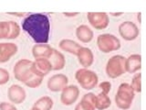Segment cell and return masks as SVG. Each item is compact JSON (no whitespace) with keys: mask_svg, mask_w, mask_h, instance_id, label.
<instances>
[{"mask_svg":"<svg viewBox=\"0 0 146 110\" xmlns=\"http://www.w3.org/2000/svg\"><path fill=\"white\" fill-rule=\"evenodd\" d=\"M22 30L29 34L36 44H47L49 40L50 22L47 15L31 14L22 23Z\"/></svg>","mask_w":146,"mask_h":110,"instance_id":"1","label":"cell"},{"mask_svg":"<svg viewBox=\"0 0 146 110\" xmlns=\"http://www.w3.org/2000/svg\"><path fill=\"white\" fill-rule=\"evenodd\" d=\"M134 96L135 92L132 90L131 85L127 82H123L119 86L117 94L115 95L116 105L122 110L129 109L131 107Z\"/></svg>","mask_w":146,"mask_h":110,"instance_id":"2","label":"cell"},{"mask_svg":"<svg viewBox=\"0 0 146 110\" xmlns=\"http://www.w3.org/2000/svg\"><path fill=\"white\" fill-rule=\"evenodd\" d=\"M75 78L81 88L84 90H91L98 85L99 77L97 73L87 68H81L75 73Z\"/></svg>","mask_w":146,"mask_h":110,"instance_id":"3","label":"cell"},{"mask_svg":"<svg viewBox=\"0 0 146 110\" xmlns=\"http://www.w3.org/2000/svg\"><path fill=\"white\" fill-rule=\"evenodd\" d=\"M125 61L126 58L121 55H114L110 59L106 64V73L108 77L115 79L125 73Z\"/></svg>","mask_w":146,"mask_h":110,"instance_id":"4","label":"cell"},{"mask_svg":"<svg viewBox=\"0 0 146 110\" xmlns=\"http://www.w3.org/2000/svg\"><path fill=\"white\" fill-rule=\"evenodd\" d=\"M97 45L100 52L103 53H110L121 48V41L116 36L106 33L98 36Z\"/></svg>","mask_w":146,"mask_h":110,"instance_id":"5","label":"cell"},{"mask_svg":"<svg viewBox=\"0 0 146 110\" xmlns=\"http://www.w3.org/2000/svg\"><path fill=\"white\" fill-rule=\"evenodd\" d=\"M32 62H33L30 61V60L22 59L15 64L13 69V72L14 76H15L17 81L25 84L29 78L34 75L31 70Z\"/></svg>","mask_w":146,"mask_h":110,"instance_id":"6","label":"cell"},{"mask_svg":"<svg viewBox=\"0 0 146 110\" xmlns=\"http://www.w3.org/2000/svg\"><path fill=\"white\" fill-rule=\"evenodd\" d=\"M87 17L90 24L98 30H105L110 24L109 16L105 12H89Z\"/></svg>","mask_w":146,"mask_h":110,"instance_id":"7","label":"cell"},{"mask_svg":"<svg viewBox=\"0 0 146 110\" xmlns=\"http://www.w3.org/2000/svg\"><path fill=\"white\" fill-rule=\"evenodd\" d=\"M119 33L123 40L131 41L137 39L140 31L135 23L131 21H124L119 26Z\"/></svg>","mask_w":146,"mask_h":110,"instance_id":"8","label":"cell"},{"mask_svg":"<svg viewBox=\"0 0 146 110\" xmlns=\"http://www.w3.org/2000/svg\"><path fill=\"white\" fill-rule=\"evenodd\" d=\"M79 95L80 89L77 85H67L62 90V93L60 95V102L64 105H71L78 100Z\"/></svg>","mask_w":146,"mask_h":110,"instance_id":"9","label":"cell"},{"mask_svg":"<svg viewBox=\"0 0 146 110\" xmlns=\"http://www.w3.org/2000/svg\"><path fill=\"white\" fill-rule=\"evenodd\" d=\"M31 70H32V72H33V74L43 78L46 75H48V73L52 71V68L48 59L38 58V59H36L35 61L32 62Z\"/></svg>","mask_w":146,"mask_h":110,"instance_id":"10","label":"cell"},{"mask_svg":"<svg viewBox=\"0 0 146 110\" xmlns=\"http://www.w3.org/2000/svg\"><path fill=\"white\" fill-rule=\"evenodd\" d=\"M68 78L62 73H58L51 76L48 81V88L51 92L62 91L68 85Z\"/></svg>","mask_w":146,"mask_h":110,"instance_id":"11","label":"cell"},{"mask_svg":"<svg viewBox=\"0 0 146 110\" xmlns=\"http://www.w3.org/2000/svg\"><path fill=\"white\" fill-rule=\"evenodd\" d=\"M7 95H8V99L12 103L19 105L25 101L27 94L25 89L22 86L18 85H12L8 88Z\"/></svg>","mask_w":146,"mask_h":110,"instance_id":"12","label":"cell"},{"mask_svg":"<svg viewBox=\"0 0 146 110\" xmlns=\"http://www.w3.org/2000/svg\"><path fill=\"white\" fill-rule=\"evenodd\" d=\"M17 52V46L15 43H0V63L9 61Z\"/></svg>","mask_w":146,"mask_h":110,"instance_id":"13","label":"cell"},{"mask_svg":"<svg viewBox=\"0 0 146 110\" xmlns=\"http://www.w3.org/2000/svg\"><path fill=\"white\" fill-rule=\"evenodd\" d=\"M77 57L80 65L87 69L92 65L94 62V55L92 50L87 47H81L78 52Z\"/></svg>","mask_w":146,"mask_h":110,"instance_id":"14","label":"cell"},{"mask_svg":"<svg viewBox=\"0 0 146 110\" xmlns=\"http://www.w3.org/2000/svg\"><path fill=\"white\" fill-rule=\"evenodd\" d=\"M48 60L50 63V65H51L53 71L62 70V69L65 67V64H66L65 57H64V55L60 52H58V50L55 49H53L52 54L50 55V57Z\"/></svg>","mask_w":146,"mask_h":110,"instance_id":"15","label":"cell"},{"mask_svg":"<svg viewBox=\"0 0 146 110\" xmlns=\"http://www.w3.org/2000/svg\"><path fill=\"white\" fill-rule=\"evenodd\" d=\"M141 68V56L140 54H131L126 58L125 69L129 73H135Z\"/></svg>","mask_w":146,"mask_h":110,"instance_id":"16","label":"cell"},{"mask_svg":"<svg viewBox=\"0 0 146 110\" xmlns=\"http://www.w3.org/2000/svg\"><path fill=\"white\" fill-rule=\"evenodd\" d=\"M53 48H51L48 44H36L32 48V54L35 59L44 58L48 59L52 54Z\"/></svg>","mask_w":146,"mask_h":110,"instance_id":"17","label":"cell"},{"mask_svg":"<svg viewBox=\"0 0 146 110\" xmlns=\"http://www.w3.org/2000/svg\"><path fill=\"white\" fill-rule=\"evenodd\" d=\"M94 33L87 25H80L76 30V37L83 43H89L93 39Z\"/></svg>","mask_w":146,"mask_h":110,"instance_id":"18","label":"cell"},{"mask_svg":"<svg viewBox=\"0 0 146 110\" xmlns=\"http://www.w3.org/2000/svg\"><path fill=\"white\" fill-rule=\"evenodd\" d=\"M81 47L82 46H80V44H79L74 40H68V39H64V40H60V42H59V48H60L62 50L70 53V54L76 55V56L78 54V52H79V50Z\"/></svg>","mask_w":146,"mask_h":110,"instance_id":"19","label":"cell"},{"mask_svg":"<svg viewBox=\"0 0 146 110\" xmlns=\"http://www.w3.org/2000/svg\"><path fill=\"white\" fill-rule=\"evenodd\" d=\"M79 105L84 110L96 109V95L93 93H88L83 95Z\"/></svg>","mask_w":146,"mask_h":110,"instance_id":"20","label":"cell"},{"mask_svg":"<svg viewBox=\"0 0 146 110\" xmlns=\"http://www.w3.org/2000/svg\"><path fill=\"white\" fill-rule=\"evenodd\" d=\"M53 100L49 96H42L38 99L33 105V108L36 110H51L53 107Z\"/></svg>","mask_w":146,"mask_h":110,"instance_id":"21","label":"cell"},{"mask_svg":"<svg viewBox=\"0 0 146 110\" xmlns=\"http://www.w3.org/2000/svg\"><path fill=\"white\" fill-rule=\"evenodd\" d=\"M111 101L110 99L109 95L104 93H100L96 95V109L98 110H104L111 107Z\"/></svg>","mask_w":146,"mask_h":110,"instance_id":"22","label":"cell"},{"mask_svg":"<svg viewBox=\"0 0 146 110\" xmlns=\"http://www.w3.org/2000/svg\"><path fill=\"white\" fill-rule=\"evenodd\" d=\"M9 26H10V30H9V35L7 37V39L8 40L17 39L20 34V27L15 21H9Z\"/></svg>","mask_w":146,"mask_h":110,"instance_id":"23","label":"cell"},{"mask_svg":"<svg viewBox=\"0 0 146 110\" xmlns=\"http://www.w3.org/2000/svg\"><path fill=\"white\" fill-rule=\"evenodd\" d=\"M130 85L134 92L141 93V74L140 72L135 73V75L133 76V78H132Z\"/></svg>","mask_w":146,"mask_h":110,"instance_id":"24","label":"cell"},{"mask_svg":"<svg viewBox=\"0 0 146 110\" xmlns=\"http://www.w3.org/2000/svg\"><path fill=\"white\" fill-rule=\"evenodd\" d=\"M42 81H43V78L34 74L25 82V85L27 87H29V88H36V87H38L41 84H42Z\"/></svg>","mask_w":146,"mask_h":110,"instance_id":"25","label":"cell"},{"mask_svg":"<svg viewBox=\"0 0 146 110\" xmlns=\"http://www.w3.org/2000/svg\"><path fill=\"white\" fill-rule=\"evenodd\" d=\"M9 21H0V40L7 39L9 35Z\"/></svg>","mask_w":146,"mask_h":110,"instance_id":"26","label":"cell"},{"mask_svg":"<svg viewBox=\"0 0 146 110\" xmlns=\"http://www.w3.org/2000/svg\"><path fill=\"white\" fill-rule=\"evenodd\" d=\"M9 72L4 68H0V85H6L9 81Z\"/></svg>","mask_w":146,"mask_h":110,"instance_id":"27","label":"cell"},{"mask_svg":"<svg viewBox=\"0 0 146 110\" xmlns=\"http://www.w3.org/2000/svg\"><path fill=\"white\" fill-rule=\"evenodd\" d=\"M100 88L102 89V93L108 95L111 89V84L110 82H102V84H100Z\"/></svg>","mask_w":146,"mask_h":110,"instance_id":"28","label":"cell"},{"mask_svg":"<svg viewBox=\"0 0 146 110\" xmlns=\"http://www.w3.org/2000/svg\"><path fill=\"white\" fill-rule=\"evenodd\" d=\"M0 110H17V109L13 104L2 102L0 103Z\"/></svg>","mask_w":146,"mask_h":110,"instance_id":"29","label":"cell"},{"mask_svg":"<svg viewBox=\"0 0 146 110\" xmlns=\"http://www.w3.org/2000/svg\"><path fill=\"white\" fill-rule=\"evenodd\" d=\"M66 17H75L77 15H79V13H63Z\"/></svg>","mask_w":146,"mask_h":110,"instance_id":"30","label":"cell"},{"mask_svg":"<svg viewBox=\"0 0 146 110\" xmlns=\"http://www.w3.org/2000/svg\"><path fill=\"white\" fill-rule=\"evenodd\" d=\"M10 14V15H13V16H17V17H23L25 15V13H8Z\"/></svg>","mask_w":146,"mask_h":110,"instance_id":"31","label":"cell"},{"mask_svg":"<svg viewBox=\"0 0 146 110\" xmlns=\"http://www.w3.org/2000/svg\"><path fill=\"white\" fill-rule=\"evenodd\" d=\"M110 15H111V16H114V17H118V16H121L122 15V13H111Z\"/></svg>","mask_w":146,"mask_h":110,"instance_id":"32","label":"cell"},{"mask_svg":"<svg viewBox=\"0 0 146 110\" xmlns=\"http://www.w3.org/2000/svg\"><path fill=\"white\" fill-rule=\"evenodd\" d=\"M75 110H84V109L82 108L79 104H78V105H76V107H75Z\"/></svg>","mask_w":146,"mask_h":110,"instance_id":"33","label":"cell"},{"mask_svg":"<svg viewBox=\"0 0 146 110\" xmlns=\"http://www.w3.org/2000/svg\"><path fill=\"white\" fill-rule=\"evenodd\" d=\"M30 110H36V109H34V108H33V107H32V108H31V109H30Z\"/></svg>","mask_w":146,"mask_h":110,"instance_id":"34","label":"cell"}]
</instances>
